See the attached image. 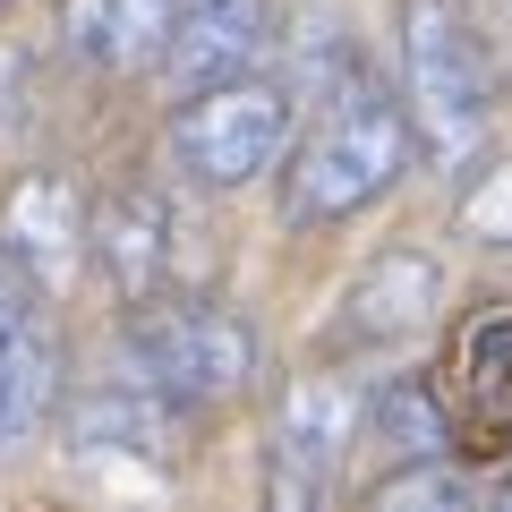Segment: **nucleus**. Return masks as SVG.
Listing matches in <instances>:
<instances>
[{
    "instance_id": "nucleus-19",
    "label": "nucleus",
    "mask_w": 512,
    "mask_h": 512,
    "mask_svg": "<svg viewBox=\"0 0 512 512\" xmlns=\"http://www.w3.org/2000/svg\"><path fill=\"white\" fill-rule=\"evenodd\" d=\"M0 9H9V0H0Z\"/></svg>"
},
{
    "instance_id": "nucleus-3",
    "label": "nucleus",
    "mask_w": 512,
    "mask_h": 512,
    "mask_svg": "<svg viewBox=\"0 0 512 512\" xmlns=\"http://www.w3.org/2000/svg\"><path fill=\"white\" fill-rule=\"evenodd\" d=\"M111 350H120V376H137L146 393L180 402L188 419L239 402V393L256 384V367H265V333H256V316L231 308V299H205V291L128 299Z\"/></svg>"
},
{
    "instance_id": "nucleus-18",
    "label": "nucleus",
    "mask_w": 512,
    "mask_h": 512,
    "mask_svg": "<svg viewBox=\"0 0 512 512\" xmlns=\"http://www.w3.org/2000/svg\"><path fill=\"white\" fill-rule=\"evenodd\" d=\"M18 103H26V52H18V43H0V120H9Z\"/></svg>"
},
{
    "instance_id": "nucleus-13",
    "label": "nucleus",
    "mask_w": 512,
    "mask_h": 512,
    "mask_svg": "<svg viewBox=\"0 0 512 512\" xmlns=\"http://www.w3.org/2000/svg\"><path fill=\"white\" fill-rule=\"evenodd\" d=\"M453 419L470 436V453H512V308L478 316L461 333V367H453Z\"/></svg>"
},
{
    "instance_id": "nucleus-4",
    "label": "nucleus",
    "mask_w": 512,
    "mask_h": 512,
    "mask_svg": "<svg viewBox=\"0 0 512 512\" xmlns=\"http://www.w3.org/2000/svg\"><path fill=\"white\" fill-rule=\"evenodd\" d=\"M291 146H299V86H282L274 69H239V77H214V86H188L171 128H163V163L188 188L282 180Z\"/></svg>"
},
{
    "instance_id": "nucleus-12",
    "label": "nucleus",
    "mask_w": 512,
    "mask_h": 512,
    "mask_svg": "<svg viewBox=\"0 0 512 512\" xmlns=\"http://www.w3.org/2000/svg\"><path fill=\"white\" fill-rule=\"evenodd\" d=\"M180 0H60V43L94 77H137L163 60Z\"/></svg>"
},
{
    "instance_id": "nucleus-8",
    "label": "nucleus",
    "mask_w": 512,
    "mask_h": 512,
    "mask_svg": "<svg viewBox=\"0 0 512 512\" xmlns=\"http://www.w3.org/2000/svg\"><path fill=\"white\" fill-rule=\"evenodd\" d=\"M43 282H26L0 256V453H18L60 402V342H52V308Z\"/></svg>"
},
{
    "instance_id": "nucleus-7",
    "label": "nucleus",
    "mask_w": 512,
    "mask_h": 512,
    "mask_svg": "<svg viewBox=\"0 0 512 512\" xmlns=\"http://www.w3.org/2000/svg\"><path fill=\"white\" fill-rule=\"evenodd\" d=\"M180 402H163V393H146L137 376H111V384H86L69 410H60V444H69V461H86V470H171V444H180Z\"/></svg>"
},
{
    "instance_id": "nucleus-16",
    "label": "nucleus",
    "mask_w": 512,
    "mask_h": 512,
    "mask_svg": "<svg viewBox=\"0 0 512 512\" xmlns=\"http://www.w3.org/2000/svg\"><path fill=\"white\" fill-rule=\"evenodd\" d=\"M478 495H487V478H478V470H453V453H436V461H402V470H384L367 504H376V512H410V504L461 512V504H478Z\"/></svg>"
},
{
    "instance_id": "nucleus-1",
    "label": "nucleus",
    "mask_w": 512,
    "mask_h": 512,
    "mask_svg": "<svg viewBox=\"0 0 512 512\" xmlns=\"http://www.w3.org/2000/svg\"><path fill=\"white\" fill-rule=\"evenodd\" d=\"M410 163H419V128H410L402 86H384L359 60L299 120V146L282 163V222L291 231H333V222L367 214L376 197H393L410 180Z\"/></svg>"
},
{
    "instance_id": "nucleus-14",
    "label": "nucleus",
    "mask_w": 512,
    "mask_h": 512,
    "mask_svg": "<svg viewBox=\"0 0 512 512\" xmlns=\"http://www.w3.org/2000/svg\"><path fill=\"white\" fill-rule=\"evenodd\" d=\"M367 436L393 444V461H436L461 444V419H453L436 376H384L367 393Z\"/></svg>"
},
{
    "instance_id": "nucleus-17",
    "label": "nucleus",
    "mask_w": 512,
    "mask_h": 512,
    "mask_svg": "<svg viewBox=\"0 0 512 512\" xmlns=\"http://www.w3.org/2000/svg\"><path fill=\"white\" fill-rule=\"evenodd\" d=\"M453 231L470 239V248H512V163H487L453 197Z\"/></svg>"
},
{
    "instance_id": "nucleus-5",
    "label": "nucleus",
    "mask_w": 512,
    "mask_h": 512,
    "mask_svg": "<svg viewBox=\"0 0 512 512\" xmlns=\"http://www.w3.org/2000/svg\"><path fill=\"white\" fill-rule=\"evenodd\" d=\"M359 427H367V393L342 376V359L291 376L274 419H265V504L274 512H325Z\"/></svg>"
},
{
    "instance_id": "nucleus-9",
    "label": "nucleus",
    "mask_w": 512,
    "mask_h": 512,
    "mask_svg": "<svg viewBox=\"0 0 512 512\" xmlns=\"http://www.w3.org/2000/svg\"><path fill=\"white\" fill-rule=\"evenodd\" d=\"M94 265H103V282L120 299H154L171 291V265H180V197H171V180H154V171H137V180H120L103 205H94Z\"/></svg>"
},
{
    "instance_id": "nucleus-6",
    "label": "nucleus",
    "mask_w": 512,
    "mask_h": 512,
    "mask_svg": "<svg viewBox=\"0 0 512 512\" xmlns=\"http://www.w3.org/2000/svg\"><path fill=\"white\" fill-rule=\"evenodd\" d=\"M436 316H444V265L427 248H384L342 282L325 333H316V359H384V350H410L419 333H436Z\"/></svg>"
},
{
    "instance_id": "nucleus-2",
    "label": "nucleus",
    "mask_w": 512,
    "mask_h": 512,
    "mask_svg": "<svg viewBox=\"0 0 512 512\" xmlns=\"http://www.w3.org/2000/svg\"><path fill=\"white\" fill-rule=\"evenodd\" d=\"M393 60H402V103H410V128H419V163L470 171L495 137V103H504V77H495V52L478 35L470 0H402Z\"/></svg>"
},
{
    "instance_id": "nucleus-10",
    "label": "nucleus",
    "mask_w": 512,
    "mask_h": 512,
    "mask_svg": "<svg viewBox=\"0 0 512 512\" xmlns=\"http://www.w3.org/2000/svg\"><path fill=\"white\" fill-rule=\"evenodd\" d=\"M94 239V214L86 197H77L69 171H35V180L9 197V214H0V256L18 265L26 282H43V291H60V282L77 274V248Z\"/></svg>"
},
{
    "instance_id": "nucleus-11",
    "label": "nucleus",
    "mask_w": 512,
    "mask_h": 512,
    "mask_svg": "<svg viewBox=\"0 0 512 512\" xmlns=\"http://www.w3.org/2000/svg\"><path fill=\"white\" fill-rule=\"evenodd\" d=\"M265 43H274V0H180L154 69L171 86H214V77H239Z\"/></svg>"
},
{
    "instance_id": "nucleus-15",
    "label": "nucleus",
    "mask_w": 512,
    "mask_h": 512,
    "mask_svg": "<svg viewBox=\"0 0 512 512\" xmlns=\"http://www.w3.org/2000/svg\"><path fill=\"white\" fill-rule=\"evenodd\" d=\"M274 43H282V60H274L282 86H316V94H333L350 69H359V43L342 35V18H291V35H274Z\"/></svg>"
}]
</instances>
